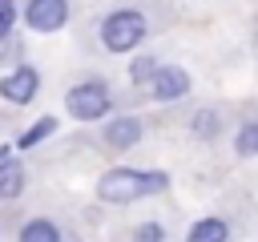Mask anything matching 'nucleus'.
Returning <instances> with one entry per match:
<instances>
[{
    "instance_id": "obj_14",
    "label": "nucleus",
    "mask_w": 258,
    "mask_h": 242,
    "mask_svg": "<svg viewBox=\"0 0 258 242\" xmlns=\"http://www.w3.org/2000/svg\"><path fill=\"white\" fill-rule=\"evenodd\" d=\"M137 242H161V226H157V222L141 226V230H137Z\"/></svg>"
},
{
    "instance_id": "obj_11",
    "label": "nucleus",
    "mask_w": 258,
    "mask_h": 242,
    "mask_svg": "<svg viewBox=\"0 0 258 242\" xmlns=\"http://www.w3.org/2000/svg\"><path fill=\"white\" fill-rule=\"evenodd\" d=\"M52 129H56V121H52V117H44V121H36L32 129H24V133H20V145H24V149H32V145H36L40 137H48Z\"/></svg>"
},
{
    "instance_id": "obj_15",
    "label": "nucleus",
    "mask_w": 258,
    "mask_h": 242,
    "mask_svg": "<svg viewBox=\"0 0 258 242\" xmlns=\"http://www.w3.org/2000/svg\"><path fill=\"white\" fill-rule=\"evenodd\" d=\"M8 24H12V8H8V0H0V36L8 32Z\"/></svg>"
},
{
    "instance_id": "obj_12",
    "label": "nucleus",
    "mask_w": 258,
    "mask_h": 242,
    "mask_svg": "<svg viewBox=\"0 0 258 242\" xmlns=\"http://www.w3.org/2000/svg\"><path fill=\"white\" fill-rule=\"evenodd\" d=\"M234 149H238L242 157L258 153V125H242V129H238V141H234Z\"/></svg>"
},
{
    "instance_id": "obj_6",
    "label": "nucleus",
    "mask_w": 258,
    "mask_h": 242,
    "mask_svg": "<svg viewBox=\"0 0 258 242\" xmlns=\"http://www.w3.org/2000/svg\"><path fill=\"white\" fill-rule=\"evenodd\" d=\"M149 85H153V97H157V101H173V97H185L189 77H185L181 69H157V77H153Z\"/></svg>"
},
{
    "instance_id": "obj_9",
    "label": "nucleus",
    "mask_w": 258,
    "mask_h": 242,
    "mask_svg": "<svg viewBox=\"0 0 258 242\" xmlns=\"http://www.w3.org/2000/svg\"><path fill=\"white\" fill-rule=\"evenodd\" d=\"M24 190V169L16 161H0V198H16Z\"/></svg>"
},
{
    "instance_id": "obj_1",
    "label": "nucleus",
    "mask_w": 258,
    "mask_h": 242,
    "mask_svg": "<svg viewBox=\"0 0 258 242\" xmlns=\"http://www.w3.org/2000/svg\"><path fill=\"white\" fill-rule=\"evenodd\" d=\"M157 190H165V173H141V169H113V173H105L101 182H97V194L105 198V202H133V198H141V194H157Z\"/></svg>"
},
{
    "instance_id": "obj_3",
    "label": "nucleus",
    "mask_w": 258,
    "mask_h": 242,
    "mask_svg": "<svg viewBox=\"0 0 258 242\" xmlns=\"http://www.w3.org/2000/svg\"><path fill=\"white\" fill-rule=\"evenodd\" d=\"M69 113L77 117V121H93V117H101L105 109H109V89L101 85V81H85V85H77V89H69Z\"/></svg>"
},
{
    "instance_id": "obj_13",
    "label": "nucleus",
    "mask_w": 258,
    "mask_h": 242,
    "mask_svg": "<svg viewBox=\"0 0 258 242\" xmlns=\"http://www.w3.org/2000/svg\"><path fill=\"white\" fill-rule=\"evenodd\" d=\"M153 77H157L153 60H133V81H153Z\"/></svg>"
},
{
    "instance_id": "obj_5",
    "label": "nucleus",
    "mask_w": 258,
    "mask_h": 242,
    "mask_svg": "<svg viewBox=\"0 0 258 242\" xmlns=\"http://www.w3.org/2000/svg\"><path fill=\"white\" fill-rule=\"evenodd\" d=\"M36 85H40V77H36V69H16V73H8V77L0 81V93H4L8 101H16V105H24V101H32V93H36Z\"/></svg>"
},
{
    "instance_id": "obj_4",
    "label": "nucleus",
    "mask_w": 258,
    "mask_h": 242,
    "mask_svg": "<svg viewBox=\"0 0 258 242\" xmlns=\"http://www.w3.org/2000/svg\"><path fill=\"white\" fill-rule=\"evenodd\" d=\"M24 16H28V24H32L36 32H56V28L69 20V4H64V0H32Z\"/></svg>"
},
{
    "instance_id": "obj_7",
    "label": "nucleus",
    "mask_w": 258,
    "mask_h": 242,
    "mask_svg": "<svg viewBox=\"0 0 258 242\" xmlns=\"http://www.w3.org/2000/svg\"><path fill=\"white\" fill-rule=\"evenodd\" d=\"M105 141H109L113 149H129V145H137V141H141V121H133V117H117V121L105 129Z\"/></svg>"
},
{
    "instance_id": "obj_8",
    "label": "nucleus",
    "mask_w": 258,
    "mask_h": 242,
    "mask_svg": "<svg viewBox=\"0 0 258 242\" xmlns=\"http://www.w3.org/2000/svg\"><path fill=\"white\" fill-rule=\"evenodd\" d=\"M226 238H230V230H226L222 218H202L189 230V242H226Z\"/></svg>"
},
{
    "instance_id": "obj_2",
    "label": "nucleus",
    "mask_w": 258,
    "mask_h": 242,
    "mask_svg": "<svg viewBox=\"0 0 258 242\" xmlns=\"http://www.w3.org/2000/svg\"><path fill=\"white\" fill-rule=\"evenodd\" d=\"M141 36H145V16L133 12V8L113 12V16L101 24V40H105L109 52H129L133 44H141Z\"/></svg>"
},
{
    "instance_id": "obj_10",
    "label": "nucleus",
    "mask_w": 258,
    "mask_h": 242,
    "mask_svg": "<svg viewBox=\"0 0 258 242\" xmlns=\"http://www.w3.org/2000/svg\"><path fill=\"white\" fill-rule=\"evenodd\" d=\"M20 242H60V234H56L52 222H28L20 230Z\"/></svg>"
}]
</instances>
